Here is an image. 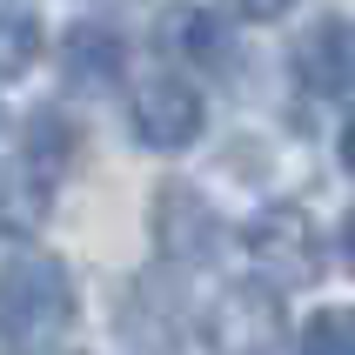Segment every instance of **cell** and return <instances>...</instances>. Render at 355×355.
Here are the masks:
<instances>
[{"label":"cell","instance_id":"cell-1","mask_svg":"<svg viewBox=\"0 0 355 355\" xmlns=\"http://www.w3.org/2000/svg\"><path fill=\"white\" fill-rule=\"evenodd\" d=\"M74 322V275L54 255H14L0 268V329L14 342H54Z\"/></svg>","mask_w":355,"mask_h":355},{"label":"cell","instance_id":"cell-2","mask_svg":"<svg viewBox=\"0 0 355 355\" xmlns=\"http://www.w3.org/2000/svg\"><path fill=\"white\" fill-rule=\"evenodd\" d=\"M241 248H248V261H255V275L268 282V288H309V282L322 275L315 221L302 215V208H288V201L261 208V215L241 228Z\"/></svg>","mask_w":355,"mask_h":355},{"label":"cell","instance_id":"cell-3","mask_svg":"<svg viewBox=\"0 0 355 355\" xmlns=\"http://www.w3.org/2000/svg\"><path fill=\"white\" fill-rule=\"evenodd\" d=\"M282 336H288V322H282V302L268 282H228L201 322L208 355H275Z\"/></svg>","mask_w":355,"mask_h":355},{"label":"cell","instance_id":"cell-4","mask_svg":"<svg viewBox=\"0 0 355 355\" xmlns=\"http://www.w3.org/2000/svg\"><path fill=\"white\" fill-rule=\"evenodd\" d=\"M128 121H135V141H141V148L181 155V148H195V135L208 128V107H201V94L181 74H155V80H141V87H135Z\"/></svg>","mask_w":355,"mask_h":355},{"label":"cell","instance_id":"cell-5","mask_svg":"<svg viewBox=\"0 0 355 355\" xmlns=\"http://www.w3.org/2000/svg\"><path fill=\"white\" fill-rule=\"evenodd\" d=\"M295 80L309 94H322V101H349L355 94V20L322 14L295 40Z\"/></svg>","mask_w":355,"mask_h":355},{"label":"cell","instance_id":"cell-6","mask_svg":"<svg viewBox=\"0 0 355 355\" xmlns=\"http://www.w3.org/2000/svg\"><path fill=\"white\" fill-rule=\"evenodd\" d=\"M215 208L195 195V188H181V181H168L155 195V241H161V255H175V261H208L215 255Z\"/></svg>","mask_w":355,"mask_h":355},{"label":"cell","instance_id":"cell-7","mask_svg":"<svg viewBox=\"0 0 355 355\" xmlns=\"http://www.w3.org/2000/svg\"><path fill=\"white\" fill-rule=\"evenodd\" d=\"M60 74H67V87H87V94L114 87V80L128 74V40H121L114 27H101V20H80V27H67V40H60Z\"/></svg>","mask_w":355,"mask_h":355},{"label":"cell","instance_id":"cell-8","mask_svg":"<svg viewBox=\"0 0 355 355\" xmlns=\"http://www.w3.org/2000/svg\"><path fill=\"white\" fill-rule=\"evenodd\" d=\"M155 40H161V54L181 60V67H221V60H228V27H221L208 7H195V0L161 7Z\"/></svg>","mask_w":355,"mask_h":355},{"label":"cell","instance_id":"cell-9","mask_svg":"<svg viewBox=\"0 0 355 355\" xmlns=\"http://www.w3.org/2000/svg\"><path fill=\"white\" fill-rule=\"evenodd\" d=\"M47 201H54V168H40L34 155H20L0 168V235H34L47 221Z\"/></svg>","mask_w":355,"mask_h":355},{"label":"cell","instance_id":"cell-10","mask_svg":"<svg viewBox=\"0 0 355 355\" xmlns=\"http://www.w3.org/2000/svg\"><path fill=\"white\" fill-rule=\"evenodd\" d=\"M40 54V7L34 0H0V80H20Z\"/></svg>","mask_w":355,"mask_h":355},{"label":"cell","instance_id":"cell-11","mask_svg":"<svg viewBox=\"0 0 355 355\" xmlns=\"http://www.w3.org/2000/svg\"><path fill=\"white\" fill-rule=\"evenodd\" d=\"M295 355H355V309H322L302 329Z\"/></svg>","mask_w":355,"mask_h":355},{"label":"cell","instance_id":"cell-12","mask_svg":"<svg viewBox=\"0 0 355 355\" xmlns=\"http://www.w3.org/2000/svg\"><path fill=\"white\" fill-rule=\"evenodd\" d=\"M27 155L40 161V168H67V155H74V128H67V121L54 114V107H47V114H34L27 121Z\"/></svg>","mask_w":355,"mask_h":355},{"label":"cell","instance_id":"cell-13","mask_svg":"<svg viewBox=\"0 0 355 355\" xmlns=\"http://www.w3.org/2000/svg\"><path fill=\"white\" fill-rule=\"evenodd\" d=\"M295 7V0H235V14H248V20H282Z\"/></svg>","mask_w":355,"mask_h":355},{"label":"cell","instance_id":"cell-14","mask_svg":"<svg viewBox=\"0 0 355 355\" xmlns=\"http://www.w3.org/2000/svg\"><path fill=\"white\" fill-rule=\"evenodd\" d=\"M342 261H349V268H355V208H349V215H342Z\"/></svg>","mask_w":355,"mask_h":355},{"label":"cell","instance_id":"cell-15","mask_svg":"<svg viewBox=\"0 0 355 355\" xmlns=\"http://www.w3.org/2000/svg\"><path fill=\"white\" fill-rule=\"evenodd\" d=\"M342 161H349V168H355V121H349V128H342Z\"/></svg>","mask_w":355,"mask_h":355},{"label":"cell","instance_id":"cell-16","mask_svg":"<svg viewBox=\"0 0 355 355\" xmlns=\"http://www.w3.org/2000/svg\"><path fill=\"white\" fill-rule=\"evenodd\" d=\"M94 7H128V0H94Z\"/></svg>","mask_w":355,"mask_h":355}]
</instances>
